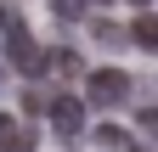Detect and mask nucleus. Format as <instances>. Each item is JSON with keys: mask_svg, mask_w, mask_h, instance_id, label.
Instances as JSON below:
<instances>
[{"mask_svg": "<svg viewBox=\"0 0 158 152\" xmlns=\"http://www.w3.org/2000/svg\"><path fill=\"white\" fill-rule=\"evenodd\" d=\"M124 96H130V73H124V68H96V73H90V90H85V107L113 113Z\"/></svg>", "mask_w": 158, "mask_h": 152, "instance_id": "f257e3e1", "label": "nucleus"}, {"mask_svg": "<svg viewBox=\"0 0 158 152\" xmlns=\"http://www.w3.org/2000/svg\"><path fill=\"white\" fill-rule=\"evenodd\" d=\"M0 40H6V56H11V68L23 73V79H45V73H40V45H34V34L23 23H11Z\"/></svg>", "mask_w": 158, "mask_h": 152, "instance_id": "f03ea898", "label": "nucleus"}, {"mask_svg": "<svg viewBox=\"0 0 158 152\" xmlns=\"http://www.w3.org/2000/svg\"><path fill=\"white\" fill-rule=\"evenodd\" d=\"M45 113H51L56 141H79V135H85V102H79V96H68V90H62V96L45 102Z\"/></svg>", "mask_w": 158, "mask_h": 152, "instance_id": "7ed1b4c3", "label": "nucleus"}, {"mask_svg": "<svg viewBox=\"0 0 158 152\" xmlns=\"http://www.w3.org/2000/svg\"><path fill=\"white\" fill-rule=\"evenodd\" d=\"M79 68H85V62H79V51H73V45H51V51H40V73H56V79H73Z\"/></svg>", "mask_w": 158, "mask_h": 152, "instance_id": "20e7f679", "label": "nucleus"}, {"mask_svg": "<svg viewBox=\"0 0 158 152\" xmlns=\"http://www.w3.org/2000/svg\"><path fill=\"white\" fill-rule=\"evenodd\" d=\"M34 124H17L11 113H0V152H34Z\"/></svg>", "mask_w": 158, "mask_h": 152, "instance_id": "39448f33", "label": "nucleus"}, {"mask_svg": "<svg viewBox=\"0 0 158 152\" xmlns=\"http://www.w3.org/2000/svg\"><path fill=\"white\" fill-rule=\"evenodd\" d=\"M124 40H135L141 51H158V17H152V11H141V17H135V28L124 34Z\"/></svg>", "mask_w": 158, "mask_h": 152, "instance_id": "423d86ee", "label": "nucleus"}, {"mask_svg": "<svg viewBox=\"0 0 158 152\" xmlns=\"http://www.w3.org/2000/svg\"><path fill=\"white\" fill-rule=\"evenodd\" d=\"M96 146H102V152H135L130 130H118V124H102V130H96Z\"/></svg>", "mask_w": 158, "mask_h": 152, "instance_id": "0eeeda50", "label": "nucleus"}, {"mask_svg": "<svg viewBox=\"0 0 158 152\" xmlns=\"http://www.w3.org/2000/svg\"><path fill=\"white\" fill-rule=\"evenodd\" d=\"M85 6L90 0H51V17L56 23H85Z\"/></svg>", "mask_w": 158, "mask_h": 152, "instance_id": "6e6552de", "label": "nucleus"}, {"mask_svg": "<svg viewBox=\"0 0 158 152\" xmlns=\"http://www.w3.org/2000/svg\"><path fill=\"white\" fill-rule=\"evenodd\" d=\"M96 40H102V45H124V28H113V23H96Z\"/></svg>", "mask_w": 158, "mask_h": 152, "instance_id": "1a4fd4ad", "label": "nucleus"}, {"mask_svg": "<svg viewBox=\"0 0 158 152\" xmlns=\"http://www.w3.org/2000/svg\"><path fill=\"white\" fill-rule=\"evenodd\" d=\"M11 23H17V17H11V6H6V0H0V34H6Z\"/></svg>", "mask_w": 158, "mask_h": 152, "instance_id": "9d476101", "label": "nucleus"}, {"mask_svg": "<svg viewBox=\"0 0 158 152\" xmlns=\"http://www.w3.org/2000/svg\"><path fill=\"white\" fill-rule=\"evenodd\" d=\"M135 6H147V0H135Z\"/></svg>", "mask_w": 158, "mask_h": 152, "instance_id": "9b49d317", "label": "nucleus"}, {"mask_svg": "<svg viewBox=\"0 0 158 152\" xmlns=\"http://www.w3.org/2000/svg\"><path fill=\"white\" fill-rule=\"evenodd\" d=\"M135 152H147V146H135Z\"/></svg>", "mask_w": 158, "mask_h": 152, "instance_id": "f8f14e48", "label": "nucleus"}]
</instances>
